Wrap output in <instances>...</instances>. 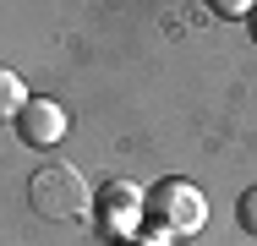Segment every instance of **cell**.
Masks as SVG:
<instances>
[{
  "instance_id": "6da1fadb",
  "label": "cell",
  "mask_w": 257,
  "mask_h": 246,
  "mask_svg": "<svg viewBox=\"0 0 257 246\" xmlns=\"http://www.w3.org/2000/svg\"><path fill=\"white\" fill-rule=\"evenodd\" d=\"M28 202H33L39 219L71 224V219H82V213L93 208V192H88V181H82L71 164H44V170H33V181H28Z\"/></svg>"
},
{
  "instance_id": "7a4b0ae2",
  "label": "cell",
  "mask_w": 257,
  "mask_h": 246,
  "mask_svg": "<svg viewBox=\"0 0 257 246\" xmlns=\"http://www.w3.org/2000/svg\"><path fill=\"white\" fill-rule=\"evenodd\" d=\"M143 208H148V219L164 235H197L203 219H208V202H203V192L192 181H159Z\"/></svg>"
},
{
  "instance_id": "3957f363",
  "label": "cell",
  "mask_w": 257,
  "mask_h": 246,
  "mask_svg": "<svg viewBox=\"0 0 257 246\" xmlns=\"http://www.w3.org/2000/svg\"><path fill=\"white\" fill-rule=\"evenodd\" d=\"M17 137L28 148H55L66 137V109H60L55 98H28L22 115H17Z\"/></svg>"
},
{
  "instance_id": "277c9868",
  "label": "cell",
  "mask_w": 257,
  "mask_h": 246,
  "mask_svg": "<svg viewBox=\"0 0 257 246\" xmlns=\"http://www.w3.org/2000/svg\"><path fill=\"white\" fill-rule=\"evenodd\" d=\"M22 104H28L22 77H17L11 66H0V120H17V115H22Z\"/></svg>"
},
{
  "instance_id": "5b68a950",
  "label": "cell",
  "mask_w": 257,
  "mask_h": 246,
  "mask_svg": "<svg viewBox=\"0 0 257 246\" xmlns=\"http://www.w3.org/2000/svg\"><path fill=\"white\" fill-rule=\"evenodd\" d=\"M120 213H126V224H132V213H137V197L126 192V186H115V192L104 197V219H109V230H120Z\"/></svg>"
},
{
  "instance_id": "8992f818",
  "label": "cell",
  "mask_w": 257,
  "mask_h": 246,
  "mask_svg": "<svg viewBox=\"0 0 257 246\" xmlns=\"http://www.w3.org/2000/svg\"><path fill=\"white\" fill-rule=\"evenodd\" d=\"M241 230H252V235H257V186L241 197Z\"/></svg>"
},
{
  "instance_id": "52a82bcc",
  "label": "cell",
  "mask_w": 257,
  "mask_h": 246,
  "mask_svg": "<svg viewBox=\"0 0 257 246\" xmlns=\"http://www.w3.org/2000/svg\"><path fill=\"white\" fill-rule=\"evenodd\" d=\"M219 17H252V6H241V0H230V6H213Z\"/></svg>"
},
{
  "instance_id": "ba28073f",
  "label": "cell",
  "mask_w": 257,
  "mask_h": 246,
  "mask_svg": "<svg viewBox=\"0 0 257 246\" xmlns=\"http://www.w3.org/2000/svg\"><path fill=\"white\" fill-rule=\"evenodd\" d=\"M252 39H257V6H252Z\"/></svg>"
},
{
  "instance_id": "9c48e42d",
  "label": "cell",
  "mask_w": 257,
  "mask_h": 246,
  "mask_svg": "<svg viewBox=\"0 0 257 246\" xmlns=\"http://www.w3.org/2000/svg\"><path fill=\"white\" fill-rule=\"evenodd\" d=\"M126 246H137V241H126Z\"/></svg>"
}]
</instances>
